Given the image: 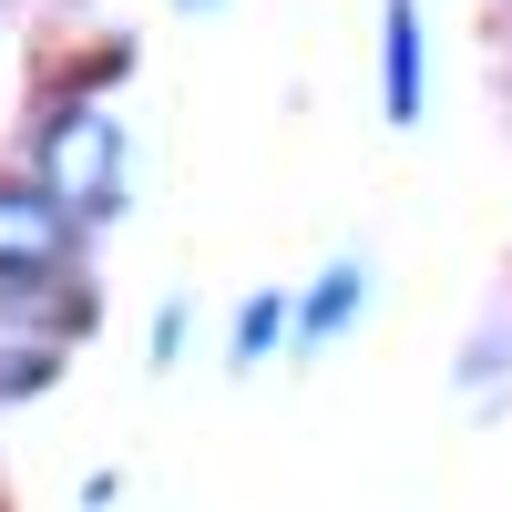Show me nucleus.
<instances>
[{
    "instance_id": "nucleus-4",
    "label": "nucleus",
    "mask_w": 512,
    "mask_h": 512,
    "mask_svg": "<svg viewBox=\"0 0 512 512\" xmlns=\"http://www.w3.org/2000/svg\"><path fill=\"white\" fill-rule=\"evenodd\" d=\"M390 123H420V11L390 0Z\"/></svg>"
},
{
    "instance_id": "nucleus-5",
    "label": "nucleus",
    "mask_w": 512,
    "mask_h": 512,
    "mask_svg": "<svg viewBox=\"0 0 512 512\" xmlns=\"http://www.w3.org/2000/svg\"><path fill=\"white\" fill-rule=\"evenodd\" d=\"M277 328H287V308H277V297H256V308L236 318V359L256 369V359H267V349H277Z\"/></svg>"
},
{
    "instance_id": "nucleus-3",
    "label": "nucleus",
    "mask_w": 512,
    "mask_h": 512,
    "mask_svg": "<svg viewBox=\"0 0 512 512\" xmlns=\"http://www.w3.org/2000/svg\"><path fill=\"white\" fill-rule=\"evenodd\" d=\"M41 277H52V267H0V318H41V328H72L82 318V287H41Z\"/></svg>"
},
{
    "instance_id": "nucleus-6",
    "label": "nucleus",
    "mask_w": 512,
    "mask_h": 512,
    "mask_svg": "<svg viewBox=\"0 0 512 512\" xmlns=\"http://www.w3.org/2000/svg\"><path fill=\"white\" fill-rule=\"evenodd\" d=\"M349 308H359V267H338V277H328V287L308 297V328H338Z\"/></svg>"
},
{
    "instance_id": "nucleus-1",
    "label": "nucleus",
    "mask_w": 512,
    "mask_h": 512,
    "mask_svg": "<svg viewBox=\"0 0 512 512\" xmlns=\"http://www.w3.org/2000/svg\"><path fill=\"white\" fill-rule=\"evenodd\" d=\"M41 185H52L72 216H113V185H123V134H113V113H93V103H72V113H52V134H41Z\"/></svg>"
},
{
    "instance_id": "nucleus-7",
    "label": "nucleus",
    "mask_w": 512,
    "mask_h": 512,
    "mask_svg": "<svg viewBox=\"0 0 512 512\" xmlns=\"http://www.w3.org/2000/svg\"><path fill=\"white\" fill-rule=\"evenodd\" d=\"M41 379H52L41 349H0V400H11V390H41Z\"/></svg>"
},
{
    "instance_id": "nucleus-2",
    "label": "nucleus",
    "mask_w": 512,
    "mask_h": 512,
    "mask_svg": "<svg viewBox=\"0 0 512 512\" xmlns=\"http://www.w3.org/2000/svg\"><path fill=\"white\" fill-rule=\"evenodd\" d=\"M62 246H72V205L52 185H41V195L0 185V267H52Z\"/></svg>"
}]
</instances>
